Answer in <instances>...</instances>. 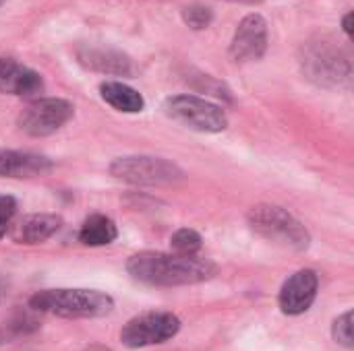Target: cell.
Wrapping results in <instances>:
<instances>
[{
  "label": "cell",
  "instance_id": "7c38bea8",
  "mask_svg": "<svg viewBox=\"0 0 354 351\" xmlns=\"http://www.w3.org/2000/svg\"><path fill=\"white\" fill-rule=\"evenodd\" d=\"M50 170H52V163L44 155L0 149V178H12V180L35 178V176L48 174Z\"/></svg>",
  "mask_w": 354,
  "mask_h": 351
},
{
  "label": "cell",
  "instance_id": "30bf717a",
  "mask_svg": "<svg viewBox=\"0 0 354 351\" xmlns=\"http://www.w3.org/2000/svg\"><path fill=\"white\" fill-rule=\"evenodd\" d=\"M44 89L41 77L12 58H0V93L37 97Z\"/></svg>",
  "mask_w": 354,
  "mask_h": 351
},
{
  "label": "cell",
  "instance_id": "9c48e42d",
  "mask_svg": "<svg viewBox=\"0 0 354 351\" xmlns=\"http://www.w3.org/2000/svg\"><path fill=\"white\" fill-rule=\"evenodd\" d=\"M268 48V23L261 14H249L241 21L230 52L236 62L259 60Z\"/></svg>",
  "mask_w": 354,
  "mask_h": 351
},
{
  "label": "cell",
  "instance_id": "cb8c5ba5",
  "mask_svg": "<svg viewBox=\"0 0 354 351\" xmlns=\"http://www.w3.org/2000/svg\"><path fill=\"white\" fill-rule=\"evenodd\" d=\"M241 2H253V0H241Z\"/></svg>",
  "mask_w": 354,
  "mask_h": 351
},
{
  "label": "cell",
  "instance_id": "3957f363",
  "mask_svg": "<svg viewBox=\"0 0 354 351\" xmlns=\"http://www.w3.org/2000/svg\"><path fill=\"white\" fill-rule=\"evenodd\" d=\"M249 225L253 232L270 242L292 250H305L309 246V232L286 209L276 205H257L249 211Z\"/></svg>",
  "mask_w": 354,
  "mask_h": 351
},
{
  "label": "cell",
  "instance_id": "5bb4252c",
  "mask_svg": "<svg viewBox=\"0 0 354 351\" xmlns=\"http://www.w3.org/2000/svg\"><path fill=\"white\" fill-rule=\"evenodd\" d=\"M118 230L114 225V221L106 215H91L83 221L81 230H79V240L85 246H108L116 240Z\"/></svg>",
  "mask_w": 354,
  "mask_h": 351
},
{
  "label": "cell",
  "instance_id": "44dd1931",
  "mask_svg": "<svg viewBox=\"0 0 354 351\" xmlns=\"http://www.w3.org/2000/svg\"><path fill=\"white\" fill-rule=\"evenodd\" d=\"M87 351H110V350H106V348H100V345H95V348H89Z\"/></svg>",
  "mask_w": 354,
  "mask_h": 351
},
{
  "label": "cell",
  "instance_id": "ffe728a7",
  "mask_svg": "<svg viewBox=\"0 0 354 351\" xmlns=\"http://www.w3.org/2000/svg\"><path fill=\"white\" fill-rule=\"evenodd\" d=\"M342 25H344V31H346V35L351 37V35H353V12H348V14L344 17V23H342Z\"/></svg>",
  "mask_w": 354,
  "mask_h": 351
},
{
  "label": "cell",
  "instance_id": "603a6c76",
  "mask_svg": "<svg viewBox=\"0 0 354 351\" xmlns=\"http://www.w3.org/2000/svg\"><path fill=\"white\" fill-rule=\"evenodd\" d=\"M2 298H4V285H2V281H0V302H2Z\"/></svg>",
  "mask_w": 354,
  "mask_h": 351
},
{
  "label": "cell",
  "instance_id": "4fadbf2b",
  "mask_svg": "<svg viewBox=\"0 0 354 351\" xmlns=\"http://www.w3.org/2000/svg\"><path fill=\"white\" fill-rule=\"evenodd\" d=\"M100 95L108 106H112L114 110L124 112V114H137V112H143V108H145L143 95L137 89H133V87L120 83V81L102 83L100 85Z\"/></svg>",
  "mask_w": 354,
  "mask_h": 351
},
{
  "label": "cell",
  "instance_id": "ac0fdd59",
  "mask_svg": "<svg viewBox=\"0 0 354 351\" xmlns=\"http://www.w3.org/2000/svg\"><path fill=\"white\" fill-rule=\"evenodd\" d=\"M185 23L193 29H205L212 23V10L201 4H191L183 10Z\"/></svg>",
  "mask_w": 354,
  "mask_h": 351
},
{
  "label": "cell",
  "instance_id": "8fae6325",
  "mask_svg": "<svg viewBox=\"0 0 354 351\" xmlns=\"http://www.w3.org/2000/svg\"><path fill=\"white\" fill-rule=\"evenodd\" d=\"M62 225V219L52 213H33L21 217L17 223H10V238L17 244H41L50 240Z\"/></svg>",
  "mask_w": 354,
  "mask_h": 351
},
{
  "label": "cell",
  "instance_id": "ba28073f",
  "mask_svg": "<svg viewBox=\"0 0 354 351\" xmlns=\"http://www.w3.org/2000/svg\"><path fill=\"white\" fill-rule=\"evenodd\" d=\"M317 288H319V279L315 271L311 269L297 271L284 281L280 290V296H278L280 310L288 317H299L307 312L317 298Z\"/></svg>",
  "mask_w": 354,
  "mask_h": 351
},
{
  "label": "cell",
  "instance_id": "5b68a950",
  "mask_svg": "<svg viewBox=\"0 0 354 351\" xmlns=\"http://www.w3.org/2000/svg\"><path fill=\"white\" fill-rule=\"evenodd\" d=\"M166 112L172 120L199 132H222L228 126L224 110L197 95L170 97L166 101Z\"/></svg>",
  "mask_w": 354,
  "mask_h": 351
},
{
  "label": "cell",
  "instance_id": "277c9868",
  "mask_svg": "<svg viewBox=\"0 0 354 351\" xmlns=\"http://www.w3.org/2000/svg\"><path fill=\"white\" fill-rule=\"evenodd\" d=\"M110 174L118 180L131 184H145V186L174 184L176 180L183 178V170L172 161L162 157H145V155L114 159L110 166Z\"/></svg>",
  "mask_w": 354,
  "mask_h": 351
},
{
  "label": "cell",
  "instance_id": "6da1fadb",
  "mask_svg": "<svg viewBox=\"0 0 354 351\" xmlns=\"http://www.w3.org/2000/svg\"><path fill=\"white\" fill-rule=\"evenodd\" d=\"M127 271L133 279L147 285H193L207 281L216 275L218 267L209 259L185 257V254H166V252H139L133 254L127 263Z\"/></svg>",
  "mask_w": 354,
  "mask_h": 351
},
{
  "label": "cell",
  "instance_id": "7a4b0ae2",
  "mask_svg": "<svg viewBox=\"0 0 354 351\" xmlns=\"http://www.w3.org/2000/svg\"><path fill=\"white\" fill-rule=\"evenodd\" d=\"M29 306L60 319H102L114 310V300L97 290H44L31 296Z\"/></svg>",
  "mask_w": 354,
  "mask_h": 351
},
{
  "label": "cell",
  "instance_id": "d6986e66",
  "mask_svg": "<svg viewBox=\"0 0 354 351\" xmlns=\"http://www.w3.org/2000/svg\"><path fill=\"white\" fill-rule=\"evenodd\" d=\"M17 215V201L8 194H0V238L8 232Z\"/></svg>",
  "mask_w": 354,
  "mask_h": 351
},
{
  "label": "cell",
  "instance_id": "8992f818",
  "mask_svg": "<svg viewBox=\"0 0 354 351\" xmlns=\"http://www.w3.org/2000/svg\"><path fill=\"white\" fill-rule=\"evenodd\" d=\"M178 331L180 321L172 312H143L122 327L120 341L131 350H139L166 343L176 337Z\"/></svg>",
  "mask_w": 354,
  "mask_h": 351
},
{
  "label": "cell",
  "instance_id": "e0dca14e",
  "mask_svg": "<svg viewBox=\"0 0 354 351\" xmlns=\"http://www.w3.org/2000/svg\"><path fill=\"white\" fill-rule=\"evenodd\" d=\"M332 333H334V341L336 343H340L342 348H346V350H353L354 345V337H353V312L348 310V312H344L342 317H338L336 321H334V329H332Z\"/></svg>",
  "mask_w": 354,
  "mask_h": 351
},
{
  "label": "cell",
  "instance_id": "7402d4cb",
  "mask_svg": "<svg viewBox=\"0 0 354 351\" xmlns=\"http://www.w3.org/2000/svg\"><path fill=\"white\" fill-rule=\"evenodd\" d=\"M4 341H6V333H4V331H0V345H2Z\"/></svg>",
  "mask_w": 354,
  "mask_h": 351
},
{
  "label": "cell",
  "instance_id": "2e32d148",
  "mask_svg": "<svg viewBox=\"0 0 354 351\" xmlns=\"http://www.w3.org/2000/svg\"><path fill=\"white\" fill-rule=\"evenodd\" d=\"M170 246L176 254H185V257H195L199 254L201 246H203V238L189 228L178 230L172 238H170Z\"/></svg>",
  "mask_w": 354,
  "mask_h": 351
},
{
  "label": "cell",
  "instance_id": "52a82bcc",
  "mask_svg": "<svg viewBox=\"0 0 354 351\" xmlns=\"http://www.w3.org/2000/svg\"><path fill=\"white\" fill-rule=\"evenodd\" d=\"M75 114L73 103L56 97L31 101L19 114V128L29 137H48L60 130Z\"/></svg>",
  "mask_w": 354,
  "mask_h": 351
},
{
  "label": "cell",
  "instance_id": "9a60e30c",
  "mask_svg": "<svg viewBox=\"0 0 354 351\" xmlns=\"http://www.w3.org/2000/svg\"><path fill=\"white\" fill-rule=\"evenodd\" d=\"M83 62L95 70L102 72H116V74H124L129 72V60L118 56V54H110V52H93L89 50L87 56H83Z\"/></svg>",
  "mask_w": 354,
  "mask_h": 351
}]
</instances>
